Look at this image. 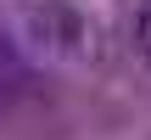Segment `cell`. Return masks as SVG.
<instances>
[{
    "label": "cell",
    "mask_w": 151,
    "mask_h": 140,
    "mask_svg": "<svg viewBox=\"0 0 151 140\" xmlns=\"http://www.w3.org/2000/svg\"><path fill=\"white\" fill-rule=\"evenodd\" d=\"M140 39H146V51H151V11L140 17Z\"/></svg>",
    "instance_id": "obj_1"
}]
</instances>
